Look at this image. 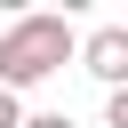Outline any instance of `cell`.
Returning <instances> with one entry per match:
<instances>
[{"label":"cell","instance_id":"1","mask_svg":"<svg viewBox=\"0 0 128 128\" xmlns=\"http://www.w3.org/2000/svg\"><path fill=\"white\" fill-rule=\"evenodd\" d=\"M80 40L88 32H72V16H56V8H32V16H16L8 32H0V88H40V80H56L64 64H80Z\"/></svg>","mask_w":128,"mask_h":128},{"label":"cell","instance_id":"2","mask_svg":"<svg viewBox=\"0 0 128 128\" xmlns=\"http://www.w3.org/2000/svg\"><path fill=\"white\" fill-rule=\"evenodd\" d=\"M80 72L104 80V96H120V88H128V24H96V32L80 40Z\"/></svg>","mask_w":128,"mask_h":128},{"label":"cell","instance_id":"3","mask_svg":"<svg viewBox=\"0 0 128 128\" xmlns=\"http://www.w3.org/2000/svg\"><path fill=\"white\" fill-rule=\"evenodd\" d=\"M24 120H32V112H24V96H16V88H0V128H24Z\"/></svg>","mask_w":128,"mask_h":128},{"label":"cell","instance_id":"4","mask_svg":"<svg viewBox=\"0 0 128 128\" xmlns=\"http://www.w3.org/2000/svg\"><path fill=\"white\" fill-rule=\"evenodd\" d=\"M104 128H128V88H120V96H104Z\"/></svg>","mask_w":128,"mask_h":128},{"label":"cell","instance_id":"5","mask_svg":"<svg viewBox=\"0 0 128 128\" xmlns=\"http://www.w3.org/2000/svg\"><path fill=\"white\" fill-rule=\"evenodd\" d=\"M24 128H72V120H64V112H32Z\"/></svg>","mask_w":128,"mask_h":128}]
</instances>
